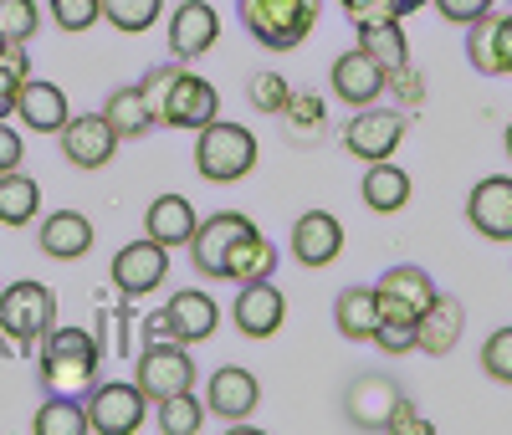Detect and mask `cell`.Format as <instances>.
I'll return each mask as SVG.
<instances>
[{"label":"cell","instance_id":"6da1fadb","mask_svg":"<svg viewBox=\"0 0 512 435\" xmlns=\"http://www.w3.org/2000/svg\"><path fill=\"white\" fill-rule=\"evenodd\" d=\"M57 328V297L47 282H11L0 292V343L6 354H31Z\"/></svg>","mask_w":512,"mask_h":435},{"label":"cell","instance_id":"7a4b0ae2","mask_svg":"<svg viewBox=\"0 0 512 435\" xmlns=\"http://www.w3.org/2000/svg\"><path fill=\"white\" fill-rule=\"evenodd\" d=\"M144 87H149L154 123H164V128H195L200 134V128L221 113V93L195 72H154Z\"/></svg>","mask_w":512,"mask_h":435},{"label":"cell","instance_id":"3957f363","mask_svg":"<svg viewBox=\"0 0 512 435\" xmlns=\"http://www.w3.org/2000/svg\"><path fill=\"white\" fill-rule=\"evenodd\" d=\"M236 11L251 41H262L267 52H292L318 26L323 0H236Z\"/></svg>","mask_w":512,"mask_h":435},{"label":"cell","instance_id":"277c9868","mask_svg":"<svg viewBox=\"0 0 512 435\" xmlns=\"http://www.w3.org/2000/svg\"><path fill=\"white\" fill-rule=\"evenodd\" d=\"M195 169H200V180H210V185L246 180V174L256 169V134L246 123L210 118L200 128V139H195Z\"/></svg>","mask_w":512,"mask_h":435},{"label":"cell","instance_id":"5b68a950","mask_svg":"<svg viewBox=\"0 0 512 435\" xmlns=\"http://www.w3.org/2000/svg\"><path fill=\"white\" fill-rule=\"evenodd\" d=\"M98 338L88 328H52L41 338V379H47L57 395H72V389L93 384L98 374Z\"/></svg>","mask_w":512,"mask_h":435},{"label":"cell","instance_id":"8992f818","mask_svg":"<svg viewBox=\"0 0 512 435\" xmlns=\"http://www.w3.org/2000/svg\"><path fill=\"white\" fill-rule=\"evenodd\" d=\"M221 323V308H216V297L200 292V287H185L164 302V313L149 318V343L169 338V343H205L210 333H216Z\"/></svg>","mask_w":512,"mask_h":435},{"label":"cell","instance_id":"52a82bcc","mask_svg":"<svg viewBox=\"0 0 512 435\" xmlns=\"http://www.w3.org/2000/svg\"><path fill=\"white\" fill-rule=\"evenodd\" d=\"M436 282H431V272L425 267H390L379 282H374V302H379V323H410L415 328V318L436 302Z\"/></svg>","mask_w":512,"mask_h":435},{"label":"cell","instance_id":"ba28073f","mask_svg":"<svg viewBox=\"0 0 512 435\" xmlns=\"http://www.w3.org/2000/svg\"><path fill=\"white\" fill-rule=\"evenodd\" d=\"M134 384L144 389V400H149V405H159V400H169V395H185V389H195V364H190V354H185V343H169V338L149 343L144 354H139V374H134Z\"/></svg>","mask_w":512,"mask_h":435},{"label":"cell","instance_id":"9c48e42d","mask_svg":"<svg viewBox=\"0 0 512 435\" xmlns=\"http://www.w3.org/2000/svg\"><path fill=\"white\" fill-rule=\"evenodd\" d=\"M405 144V113H390V108H359L349 123H344V149L364 164H379V159H395V149Z\"/></svg>","mask_w":512,"mask_h":435},{"label":"cell","instance_id":"30bf717a","mask_svg":"<svg viewBox=\"0 0 512 435\" xmlns=\"http://www.w3.org/2000/svg\"><path fill=\"white\" fill-rule=\"evenodd\" d=\"M108 277H113V287H118L123 297H149V292L164 287V277H169V246H159L154 236L128 241V246L113 256Z\"/></svg>","mask_w":512,"mask_h":435},{"label":"cell","instance_id":"8fae6325","mask_svg":"<svg viewBox=\"0 0 512 435\" xmlns=\"http://www.w3.org/2000/svg\"><path fill=\"white\" fill-rule=\"evenodd\" d=\"M149 415V400H144V389L139 384H103L93 389V400H88V430L98 435H134Z\"/></svg>","mask_w":512,"mask_h":435},{"label":"cell","instance_id":"7c38bea8","mask_svg":"<svg viewBox=\"0 0 512 435\" xmlns=\"http://www.w3.org/2000/svg\"><path fill=\"white\" fill-rule=\"evenodd\" d=\"M251 231H256V226L246 221V215H236V210L205 215V221L195 226V241H190L195 267H200L205 277H221V282H226V256H231V246H236L241 236H251Z\"/></svg>","mask_w":512,"mask_h":435},{"label":"cell","instance_id":"4fadbf2b","mask_svg":"<svg viewBox=\"0 0 512 435\" xmlns=\"http://www.w3.org/2000/svg\"><path fill=\"white\" fill-rule=\"evenodd\" d=\"M466 221L487 241H512V174H487L466 195Z\"/></svg>","mask_w":512,"mask_h":435},{"label":"cell","instance_id":"5bb4252c","mask_svg":"<svg viewBox=\"0 0 512 435\" xmlns=\"http://www.w3.org/2000/svg\"><path fill=\"white\" fill-rule=\"evenodd\" d=\"M400 384L390 374H364L349 384V395H344V415L354 430H390V415L400 410Z\"/></svg>","mask_w":512,"mask_h":435},{"label":"cell","instance_id":"9a60e30c","mask_svg":"<svg viewBox=\"0 0 512 435\" xmlns=\"http://www.w3.org/2000/svg\"><path fill=\"white\" fill-rule=\"evenodd\" d=\"M328 82H333V98H344L349 108H369V103H379L384 87H390V72H384L364 47H354V52H344L333 62Z\"/></svg>","mask_w":512,"mask_h":435},{"label":"cell","instance_id":"2e32d148","mask_svg":"<svg viewBox=\"0 0 512 435\" xmlns=\"http://www.w3.org/2000/svg\"><path fill=\"white\" fill-rule=\"evenodd\" d=\"M118 149V134H113V123L103 113H82V118H67L62 123V154L67 164L77 169H103Z\"/></svg>","mask_w":512,"mask_h":435},{"label":"cell","instance_id":"e0dca14e","mask_svg":"<svg viewBox=\"0 0 512 435\" xmlns=\"http://www.w3.org/2000/svg\"><path fill=\"white\" fill-rule=\"evenodd\" d=\"M231 313H236V328H241L246 338H272V333L282 328V318H287V297H282V287H272V277L241 282Z\"/></svg>","mask_w":512,"mask_h":435},{"label":"cell","instance_id":"ac0fdd59","mask_svg":"<svg viewBox=\"0 0 512 435\" xmlns=\"http://www.w3.org/2000/svg\"><path fill=\"white\" fill-rule=\"evenodd\" d=\"M466 57L482 77H507L512 72V16H477L466 31Z\"/></svg>","mask_w":512,"mask_h":435},{"label":"cell","instance_id":"d6986e66","mask_svg":"<svg viewBox=\"0 0 512 435\" xmlns=\"http://www.w3.org/2000/svg\"><path fill=\"white\" fill-rule=\"evenodd\" d=\"M338 251H344V221L328 210H303L292 226V256L303 261V267H328V261H338Z\"/></svg>","mask_w":512,"mask_h":435},{"label":"cell","instance_id":"ffe728a7","mask_svg":"<svg viewBox=\"0 0 512 435\" xmlns=\"http://www.w3.org/2000/svg\"><path fill=\"white\" fill-rule=\"evenodd\" d=\"M256 400H262V384H256V374L241 369V364L216 369V374H210V384H205L210 415H221V420H231V425H241V420L256 410Z\"/></svg>","mask_w":512,"mask_h":435},{"label":"cell","instance_id":"44dd1931","mask_svg":"<svg viewBox=\"0 0 512 435\" xmlns=\"http://www.w3.org/2000/svg\"><path fill=\"white\" fill-rule=\"evenodd\" d=\"M221 41V16L210 0H185V6L169 16V47H175V57H205L210 47Z\"/></svg>","mask_w":512,"mask_h":435},{"label":"cell","instance_id":"7402d4cb","mask_svg":"<svg viewBox=\"0 0 512 435\" xmlns=\"http://www.w3.org/2000/svg\"><path fill=\"white\" fill-rule=\"evenodd\" d=\"M16 118H21L26 128H36V134H62V123L72 118V108H67V93H62L57 82L26 77V82L16 87Z\"/></svg>","mask_w":512,"mask_h":435},{"label":"cell","instance_id":"603a6c76","mask_svg":"<svg viewBox=\"0 0 512 435\" xmlns=\"http://www.w3.org/2000/svg\"><path fill=\"white\" fill-rule=\"evenodd\" d=\"M461 328H466V308L456 297L436 292V302L415 318V348L431 354V359H441V354H451V348L461 343Z\"/></svg>","mask_w":512,"mask_h":435},{"label":"cell","instance_id":"cb8c5ba5","mask_svg":"<svg viewBox=\"0 0 512 435\" xmlns=\"http://www.w3.org/2000/svg\"><path fill=\"white\" fill-rule=\"evenodd\" d=\"M41 251L52 261H77L93 251V221L77 210H52L47 221H41Z\"/></svg>","mask_w":512,"mask_h":435},{"label":"cell","instance_id":"d4e9b609","mask_svg":"<svg viewBox=\"0 0 512 435\" xmlns=\"http://www.w3.org/2000/svg\"><path fill=\"white\" fill-rule=\"evenodd\" d=\"M195 226L200 215L185 195H159L149 210H144V231L159 241V246H190L195 241Z\"/></svg>","mask_w":512,"mask_h":435},{"label":"cell","instance_id":"484cf974","mask_svg":"<svg viewBox=\"0 0 512 435\" xmlns=\"http://www.w3.org/2000/svg\"><path fill=\"white\" fill-rule=\"evenodd\" d=\"M103 118L113 123V134H118V139H139V134H149V128H154L149 87H144V82H128V87H118V93L103 103Z\"/></svg>","mask_w":512,"mask_h":435},{"label":"cell","instance_id":"4316f807","mask_svg":"<svg viewBox=\"0 0 512 435\" xmlns=\"http://www.w3.org/2000/svg\"><path fill=\"white\" fill-rule=\"evenodd\" d=\"M333 323L344 338L354 343H369L374 328H379V302H374V287H344L333 302Z\"/></svg>","mask_w":512,"mask_h":435},{"label":"cell","instance_id":"83f0119b","mask_svg":"<svg viewBox=\"0 0 512 435\" xmlns=\"http://www.w3.org/2000/svg\"><path fill=\"white\" fill-rule=\"evenodd\" d=\"M359 47L384 67V72H400L410 62V41L400 31V16H384V21H359Z\"/></svg>","mask_w":512,"mask_h":435},{"label":"cell","instance_id":"f1b7e54d","mask_svg":"<svg viewBox=\"0 0 512 435\" xmlns=\"http://www.w3.org/2000/svg\"><path fill=\"white\" fill-rule=\"evenodd\" d=\"M364 205L379 210V215L405 210V205H410V174H405L400 164H390V159L369 164V174H364Z\"/></svg>","mask_w":512,"mask_h":435},{"label":"cell","instance_id":"f546056e","mask_svg":"<svg viewBox=\"0 0 512 435\" xmlns=\"http://www.w3.org/2000/svg\"><path fill=\"white\" fill-rule=\"evenodd\" d=\"M277 272V246L262 236V231H251V236H241L236 246H231V256H226V282H262V277H272Z\"/></svg>","mask_w":512,"mask_h":435},{"label":"cell","instance_id":"4dcf8cb0","mask_svg":"<svg viewBox=\"0 0 512 435\" xmlns=\"http://www.w3.org/2000/svg\"><path fill=\"white\" fill-rule=\"evenodd\" d=\"M36 210H41V185L31 174H21V169L0 174V226H26V221H36Z\"/></svg>","mask_w":512,"mask_h":435},{"label":"cell","instance_id":"1f68e13d","mask_svg":"<svg viewBox=\"0 0 512 435\" xmlns=\"http://www.w3.org/2000/svg\"><path fill=\"white\" fill-rule=\"evenodd\" d=\"M88 430V405H77L67 395H52L36 410V435H82Z\"/></svg>","mask_w":512,"mask_h":435},{"label":"cell","instance_id":"d6a6232c","mask_svg":"<svg viewBox=\"0 0 512 435\" xmlns=\"http://www.w3.org/2000/svg\"><path fill=\"white\" fill-rule=\"evenodd\" d=\"M159 11H164V0H103V21L123 36L149 31L159 21Z\"/></svg>","mask_w":512,"mask_h":435},{"label":"cell","instance_id":"836d02e7","mask_svg":"<svg viewBox=\"0 0 512 435\" xmlns=\"http://www.w3.org/2000/svg\"><path fill=\"white\" fill-rule=\"evenodd\" d=\"M200 425H205V405L190 395V389H185V395L159 400V430L164 435H195Z\"/></svg>","mask_w":512,"mask_h":435},{"label":"cell","instance_id":"e575fe53","mask_svg":"<svg viewBox=\"0 0 512 435\" xmlns=\"http://www.w3.org/2000/svg\"><path fill=\"white\" fill-rule=\"evenodd\" d=\"M41 26L36 0H0V36L6 41H31Z\"/></svg>","mask_w":512,"mask_h":435},{"label":"cell","instance_id":"d590c367","mask_svg":"<svg viewBox=\"0 0 512 435\" xmlns=\"http://www.w3.org/2000/svg\"><path fill=\"white\" fill-rule=\"evenodd\" d=\"M246 93H251V108H256V113H282L287 98H292V87H287L282 72H256V77L246 82Z\"/></svg>","mask_w":512,"mask_h":435},{"label":"cell","instance_id":"8d00e7d4","mask_svg":"<svg viewBox=\"0 0 512 435\" xmlns=\"http://www.w3.org/2000/svg\"><path fill=\"white\" fill-rule=\"evenodd\" d=\"M52 21L77 36V31H88V26L103 21V0H52Z\"/></svg>","mask_w":512,"mask_h":435},{"label":"cell","instance_id":"74e56055","mask_svg":"<svg viewBox=\"0 0 512 435\" xmlns=\"http://www.w3.org/2000/svg\"><path fill=\"white\" fill-rule=\"evenodd\" d=\"M482 369H487V379L512 384V328H497V333L482 343Z\"/></svg>","mask_w":512,"mask_h":435},{"label":"cell","instance_id":"f35d334b","mask_svg":"<svg viewBox=\"0 0 512 435\" xmlns=\"http://www.w3.org/2000/svg\"><path fill=\"white\" fill-rule=\"evenodd\" d=\"M282 113H287V123H297V128H318V123H323V98H313V93H292Z\"/></svg>","mask_w":512,"mask_h":435},{"label":"cell","instance_id":"ab89813d","mask_svg":"<svg viewBox=\"0 0 512 435\" xmlns=\"http://www.w3.org/2000/svg\"><path fill=\"white\" fill-rule=\"evenodd\" d=\"M369 343H379L384 354H410V348H415V328L410 323H379Z\"/></svg>","mask_w":512,"mask_h":435},{"label":"cell","instance_id":"60d3db41","mask_svg":"<svg viewBox=\"0 0 512 435\" xmlns=\"http://www.w3.org/2000/svg\"><path fill=\"white\" fill-rule=\"evenodd\" d=\"M431 6H436L446 21H456V26H472L477 16L492 11V0H431Z\"/></svg>","mask_w":512,"mask_h":435},{"label":"cell","instance_id":"b9f144b4","mask_svg":"<svg viewBox=\"0 0 512 435\" xmlns=\"http://www.w3.org/2000/svg\"><path fill=\"white\" fill-rule=\"evenodd\" d=\"M338 6L349 11V21H384V16H395V0H338Z\"/></svg>","mask_w":512,"mask_h":435},{"label":"cell","instance_id":"7bdbcfd3","mask_svg":"<svg viewBox=\"0 0 512 435\" xmlns=\"http://www.w3.org/2000/svg\"><path fill=\"white\" fill-rule=\"evenodd\" d=\"M390 87H395V93H400L405 103H420V98H425V87H420V72H415L410 62H405L400 72H390Z\"/></svg>","mask_w":512,"mask_h":435},{"label":"cell","instance_id":"ee69618b","mask_svg":"<svg viewBox=\"0 0 512 435\" xmlns=\"http://www.w3.org/2000/svg\"><path fill=\"white\" fill-rule=\"evenodd\" d=\"M16 164H21V134H16L6 118H0V174L16 169Z\"/></svg>","mask_w":512,"mask_h":435},{"label":"cell","instance_id":"f6af8a7d","mask_svg":"<svg viewBox=\"0 0 512 435\" xmlns=\"http://www.w3.org/2000/svg\"><path fill=\"white\" fill-rule=\"evenodd\" d=\"M420 6H431V0H395V16H415Z\"/></svg>","mask_w":512,"mask_h":435},{"label":"cell","instance_id":"bcb514c9","mask_svg":"<svg viewBox=\"0 0 512 435\" xmlns=\"http://www.w3.org/2000/svg\"><path fill=\"white\" fill-rule=\"evenodd\" d=\"M502 149H507V159H512V123H507V134H502Z\"/></svg>","mask_w":512,"mask_h":435},{"label":"cell","instance_id":"7dc6e473","mask_svg":"<svg viewBox=\"0 0 512 435\" xmlns=\"http://www.w3.org/2000/svg\"><path fill=\"white\" fill-rule=\"evenodd\" d=\"M0 52H6V36H0Z\"/></svg>","mask_w":512,"mask_h":435}]
</instances>
